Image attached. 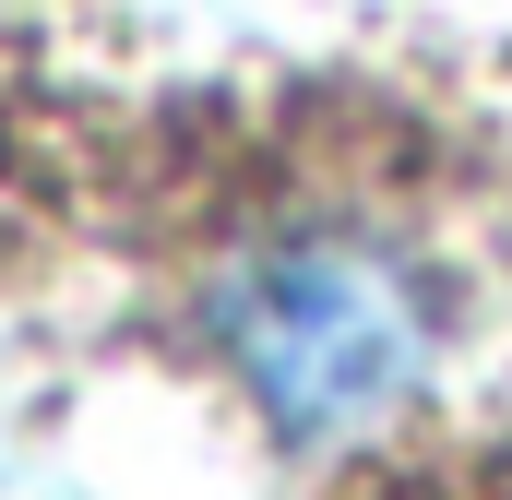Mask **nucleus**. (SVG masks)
I'll return each mask as SVG.
<instances>
[{"instance_id": "nucleus-1", "label": "nucleus", "mask_w": 512, "mask_h": 500, "mask_svg": "<svg viewBox=\"0 0 512 500\" xmlns=\"http://www.w3.org/2000/svg\"><path fill=\"white\" fill-rule=\"evenodd\" d=\"M203 334L262 405V429L298 453H346L393 429L441 370V310L417 262L346 215H286L239 239L203 274Z\"/></svg>"}]
</instances>
